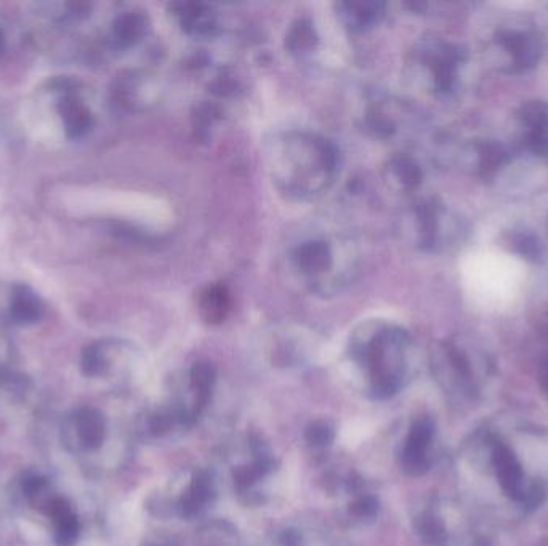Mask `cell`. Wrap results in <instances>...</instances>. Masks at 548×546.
I'll return each mask as SVG.
<instances>
[{"label":"cell","mask_w":548,"mask_h":546,"mask_svg":"<svg viewBox=\"0 0 548 546\" xmlns=\"http://www.w3.org/2000/svg\"><path fill=\"white\" fill-rule=\"evenodd\" d=\"M284 45H286V50L291 53L292 57H308L318 49V28L308 17L297 18L287 29Z\"/></svg>","instance_id":"ac0fdd59"},{"label":"cell","mask_w":548,"mask_h":546,"mask_svg":"<svg viewBox=\"0 0 548 546\" xmlns=\"http://www.w3.org/2000/svg\"><path fill=\"white\" fill-rule=\"evenodd\" d=\"M274 458L266 455L265 450L257 449L250 462L236 466L233 471L234 486L239 494H252L258 482L265 481L274 471Z\"/></svg>","instance_id":"e0dca14e"},{"label":"cell","mask_w":548,"mask_h":546,"mask_svg":"<svg viewBox=\"0 0 548 546\" xmlns=\"http://www.w3.org/2000/svg\"><path fill=\"white\" fill-rule=\"evenodd\" d=\"M305 439L315 449L331 447L335 439L334 425L327 422V420H315V422L308 425L307 431H305Z\"/></svg>","instance_id":"603a6c76"},{"label":"cell","mask_w":548,"mask_h":546,"mask_svg":"<svg viewBox=\"0 0 548 546\" xmlns=\"http://www.w3.org/2000/svg\"><path fill=\"white\" fill-rule=\"evenodd\" d=\"M57 111L69 140H81L92 132L95 125L92 111L73 82L58 84Z\"/></svg>","instance_id":"5b68a950"},{"label":"cell","mask_w":548,"mask_h":546,"mask_svg":"<svg viewBox=\"0 0 548 546\" xmlns=\"http://www.w3.org/2000/svg\"><path fill=\"white\" fill-rule=\"evenodd\" d=\"M542 385H544L545 391H548V364L545 366L544 374H542Z\"/></svg>","instance_id":"f1b7e54d"},{"label":"cell","mask_w":548,"mask_h":546,"mask_svg":"<svg viewBox=\"0 0 548 546\" xmlns=\"http://www.w3.org/2000/svg\"><path fill=\"white\" fill-rule=\"evenodd\" d=\"M76 428L82 446L87 447V449H97L101 446V442L105 441V417L97 409L84 407V409L77 410Z\"/></svg>","instance_id":"ffe728a7"},{"label":"cell","mask_w":548,"mask_h":546,"mask_svg":"<svg viewBox=\"0 0 548 546\" xmlns=\"http://www.w3.org/2000/svg\"><path fill=\"white\" fill-rule=\"evenodd\" d=\"M215 495L217 489L212 474L206 470L196 471L178 498L175 511L185 519L198 518L214 502Z\"/></svg>","instance_id":"30bf717a"},{"label":"cell","mask_w":548,"mask_h":546,"mask_svg":"<svg viewBox=\"0 0 548 546\" xmlns=\"http://www.w3.org/2000/svg\"><path fill=\"white\" fill-rule=\"evenodd\" d=\"M435 430V422L427 415L412 422L401 450V466L409 476L419 478L430 470V449L435 438Z\"/></svg>","instance_id":"277c9868"},{"label":"cell","mask_w":548,"mask_h":546,"mask_svg":"<svg viewBox=\"0 0 548 546\" xmlns=\"http://www.w3.org/2000/svg\"><path fill=\"white\" fill-rule=\"evenodd\" d=\"M411 335L391 322H363L351 334L348 356L363 370L375 399H388L403 390L411 366Z\"/></svg>","instance_id":"3957f363"},{"label":"cell","mask_w":548,"mask_h":546,"mask_svg":"<svg viewBox=\"0 0 548 546\" xmlns=\"http://www.w3.org/2000/svg\"><path fill=\"white\" fill-rule=\"evenodd\" d=\"M9 314L18 326H33L45 314V305L33 287L15 284L10 290Z\"/></svg>","instance_id":"9a60e30c"},{"label":"cell","mask_w":548,"mask_h":546,"mask_svg":"<svg viewBox=\"0 0 548 546\" xmlns=\"http://www.w3.org/2000/svg\"><path fill=\"white\" fill-rule=\"evenodd\" d=\"M340 165V151L334 141L310 130L278 133L266 148V167L273 186L289 201L319 199L335 185Z\"/></svg>","instance_id":"7a4b0ae2"},{"label":"cell","mask_w":548,"mask_h":546,"mask_svg":"<svg viewBox=\"0 0 548 546\" xmlns=\"http://www.w3.org/2000/svg\"><path fill=\"white\" fill-rule=\"evenodd\" d=\"M5 50V34L4 31H2V28H0V53L4 52Z\"/></svg>","instance_id":"f546056e"},{"label":"cell","mask_w":548,"mask_h":546,"mask_svg":"<svg viewBox=\"0 0 548 546\" xmlns=\"http://www.w3.org/2000/svg\"><path fill=\"white\" fill-rule=\"evenodd\" d=\"M287 278L315 297L342 294L359 278L363 249L347 229L316 228L300 233L284 255Z\"/></svg>","instance_id":"6da1fadb"},{"label":"cell","mask_w":548,"mask_h":546,"mask_svg":"<svg viewBox=\"0 0 548 546\" xmlns=\"http://www.w3.org/2000/svg\"><path fill=\"white\" fill-rule=\"evenodd\" d=\"M114 343L103 340L95 342L85 348L82 353L81 366L82 372L89 377H98L105 374L111 364V353L114 350Z\"/></svg>","instance_id":"44dd1931"},{"label":"cell","mask_w":548,"mask_h":546,"mask_svg":"<svg viewBox=\"0 0 548 546\" xmlns=\"http://www.w3.org/2000/svg\"><path fill=\"white\" fill-rule=\"evenodd\" d=\"M142 546H178L177 540L169 534H153L146 538Z\"/></svg>","instance_id":"83f0119b"},{"label":"cell","mask_w":548,"mask_h":546,"mask_svg":"<svg viewBox=\"0 0 548 546\" xmlns=\"http://www.w3.org/2000/svg\"><path fill=\"white\" fill-rule=\"evenodd\" d=\"M337 18L351 33H367L382 23L385 4L375 0H348L335 4Z\"/></svg>","instance_id":"8fae6325"},{"label":"cell","mask_w":548,"mask_h":546,"mask_svg":"<svg viewBox=\"0 0 548 546\" xmlns=\"http://www.w3.org/2000/svg\"><path fill=\"white\" fill-rule=\"evenodd\" d=\"M194 543L196 546H242V538L231 522L214 519L199 527Z\"/></svg>","instance_id":"d6986e66"},{"label":"cell","mask_w":548,"mask_h":546,"mask_svg":"<svg viewBox=\"0 0 548 546\" xmlns=\"http://www.w3.org/2000/svg\"><path fill=\"white\" fill-rule=\"evenodd\" d=\"M217 383V369L209 361L194 362L188 372V391L191 394L190 415L196 423L202 410L209 404Z\"/></svg>","instance_id":"4fadbf2b"},{"label":"cell","mask_w":548,"mask_h":546,"mask_svg":"<svg viewBox=\"0 0 548 546\" xmlns=\"http://www.w3.org/2000/svg\"><path fill=\"white\" fill-rule=\"evenodd\" d=\"M111 93L117 106L127 111H142L156 101L158 87L148 74L132 71L117 77Z\"/></svg>","instance_id":"9c48e42d"},{"label":"cell","mask_w":548,"mask_h":546,"mask_svg":"<svg viewBox=\"0 0 548 546\" xmlns=\"http://www.w3.org/2000/svg\"><path fill=\"white\" fill-rule=\"evenodd\" d=\"M47 513L52 516L55 521L60 522L63 519L68 518L71 514H74L71 511V506L63 498H52L49 503H47Z\"/></svg>","instance_id":"484cf974"},{"label":"cell","mask_w":548,"mask_h":546,"mask_svg":"<svg viewBox=\"0 0 548 546\" xmlns=\"http://www.w3.org/2000/svg\"><path fill=\"white\" fill-rule=\"evenodd\" d=\"M45 489V481L42 478H28L23 482V490L29 500L36 502L37 497H41Z\"/></svg>","instance_id":"4316f807"},{"label":"cell","mask_w":548,"mask_h":546,"mask_svg":"<svg viewBox=\"0 0 548 546\" xmlns=\"http://www.w3.org/2000/svg\"><path fill=\"white\" fill-rule=\"evenodd\" d=\"M151 33V18L145 10L117 13L109 25L106 42L113 52H125L142 44Z\"/></svg>","instance_id":"8992f818"},{"label":"cell","mask_w":548,"mask_h":546,"mask_svg":"<svg viewBox=\"0 0 548 546\" xmlns=\"http://www.w3.org/2000/svg\"><path fill=\"white\" fill-rule=\"evenodd\" d=\"M57 543L60 546H71L77 540L79 535V521L76 516L71 514L63 521L57 522Z\"/></svg>","instance_id":"d4e9b609"},{"label":"cell","mask_w":548,"mask_h":546,"mask_svg":"<svg viewBox=\"0 0 548 546\" xmlns=\"http://www.w3.org/2000/svg\"><path fill=\"white\" fill-rule=\"evenodd\" d=\"M383 180L396 193H409L420 185L422 172L412 157L399 154L391 157L383 167Z\"/></svg>","instance_id":"2e32d148"},{"label":"cell","mask_w":548,"mask_h":546,"mask_svg":"<svg viewBox=\"0 0 548 546\" xmlns=\"http://www.w3.org/2000/svg\"><path fill=\"white\" fill-rule=\"evenodd\" d=\"M196 306L199 318L206 322L207 326H220L230 316L233 298L228 287L214 282L199 290Z\"/></svg>","instance_id":"5bb4252c"},{"label":"cell","mask_w":548,"mask_h":546,"mask_svg":"<svg viewBox=\"0 0 548 546\" xmlns=\"http://www.w3.org/2000/svg\"><path fill=\"white\" fill-rule=\"evenodd\" d=\"M170 12L186 36L210 39L220 31L217 12L210 5L201 2H175L170 5Z\"/></svg>","instance_id":"ba28073f"},{"label":"cell","mask_w":548,"mask_h":546,"mask_svg":"<svg viewBox=\"0 0 548 546\" xmlns=\"http://www.w3.org/2000/svg\"><path fill=\"white\" fill-rule=\"evenodd\" d=\"M416 529L427 545L444 546L448 542V530L435 513L420 514L416 521Z\"/></svg>","instance_id":"7402d4cb"},{"label":"cell","mask_w":548,"mask_h":546,"mask_svg":"<svg viewBox=\"0 0 548 546\" xmlns=\"http://www.w3.org/2000/svg\"><path fill=\"white\" fill-rule=\"evenodd\" d=\"M456 63V53L440 42H424L414 53V65L428 71L430 82L440 92L451 89Z\"/></svg>","instance_id":"52a82bcc"},{"label":"cell","mask_w":548,"mask_h":546,"mask_svg":"<svg viewBox=\"0 0 548 546\" xmlns=\"http://www.w3.org/2000/svg\"><path fill=\"white\" fill-rule=\"evenodd\" d=\"M348 511L358 521L374 519L377 513H379V500L374 495H356L355 500L348 506Z\"/></svg>","instance_id":"cb8c5ba5"},{"label":"cell","mask_w":548,"mask_h":546,"mask_svg":"<svg viewBox=\"0 0 548 546\" xmlns=\"http://www.w3.org/2000/svg\"><path fill=\"white\" fill-rule=\"evenodd\" d=\"M492 463L496 468L497 478L500 486L510 497L515 498L516 502H523L524 495L528 492L531 484H524V474L521 465L516 460L515 455L500 442H496L492 447Z\"/></svg>","instance_id":"7c38bea8"}]
</instances>
